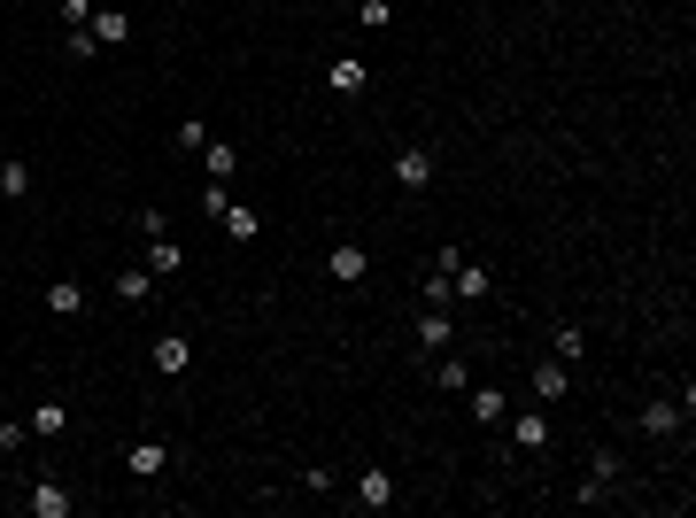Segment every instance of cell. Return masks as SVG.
I'll list each match as a JSON object with an SVG mask.
<instances>
[{"label": "cell", "instance_id": "obj_21", "mask_svg": "<svg viewBox=\"0 0 696 518\" xmlns=\"http://www.w3.org/2000/svg\"><path fill=\"white\" fill-rule=\"evenodd\" d=\"M434 387H449V395H457V387H472V364H464L457 348H441V364H434Z\"/></svg>", "mask_w": 696, "mask_h": 518}, {"label": "cell", "instance_id": "obj_24", "mask_svg": "<svg viewBox=\"0 0 696 518\" xmlns=\"http://www.w3.org/2000/svg\"><path fill=\"white\" fill-rule=\"evenodd\" d=\"M557 356L580 364V356H588V325H557Z\"/></svg>", "mask_w": 696, "mask_h": 518}, {"label": "cell", "instance_id": "obj_1", "mask_svg": "<svg viewBox=\"0 0 696 518\" xmlns=\"http://www.w3.org/2000/svg\"><path fill=\"white\" fill-rule=\"evenodd\" d=\"M611 480H619V457H611V449H596V457H588V472H580V488H573V503H588V511H596V503H611Z\"/></svg>", "mask_w": 696, "mask_h": 518}, {"label": "cell", "instance_id": "obj_9", "mask_svg": "<svg viewBox=\"0 0 696 518\" xmlns=\"http://www.w3.org/2000/svg\"><path fill=\"white\" fill-rule=\"evenodd\" d=\"M565 395H573V364H565V356H550V364L534 372V403H565Z\"/></svg>", "mask_w": 696, "mask_h": 518}, {"label": "cell", "instance_id": "obj_15", "mask_svg": "<svg viewBox=\"0 0 696 518\" xmlns=\"http://www.w3.org/2000/svg\"><path fill=\"white\" fill-rule=\"evenodd\" d=\"M93 39H101V47H124V39H132V16H124V8H93Z\"/></svg>", "mask_w": 696, "mask_h": 518}, {"label": "cell", "instance_id": "obj_14", "mask_svg": "<svg viewBox=\"0 0 696 518\" xmlns=\"http://www.w3.org/2000/svg\"><path fill=\"white\" fill-rule=\"evenodd\" d=\"M31 194V163L24 155H0V202H24Z\"/></svg>", "mask_w": 696, "mask_h": 518}, {"label": "cell", "instance_id": "obj_8", "mask_svg": "<svg viewBox=\"0 0 696 518\" xmlns=\"http://www.w3.org/2000/svg\"><path fill=\"white\" fill-rule=\"evenodd\" d=\"M24 503H31V518H70V511H78L62 480H31V495H24Z\"/></svg>", "mask_w": 696, "mask_h": 518}, {"label": "cell", "instance_id": "obj_3", "mask_svg": "<svg viewBox=\"0 0 696 518\" xmlns=\"http://www.w3.org/2000/svg\"><path fill=\"white\" fill-rule=\"evenodd\" d=\"M418 348H426V356H441V348H457V317L441 310V302H426V310H418Z\"/></svg>", "mask_w": 696, "mask_h": 518}, {"label": "cell", "instance_id": "obj_4", "mask_svg": "<svg viewBox=\"0 0 696 518\" xmlns=\"http://www.w3.org/2000/svg\"><path fill=\"white\" fill-rule=\"evenodd\" d=\"M457 263H464V248H434V271H426V302H457Z\"/></svg>", "mask_w": 696, "mask_h": 518}, {"label": "cell", "instance_id": "obj_11", "mask_svg": "<svg viewBox=\"0 0 696 518\" xmlns=\"http://www.w3.org/2000/svg\"><path fill=\"white\" fill-rule=\"evenodd\" d=\"M356 503H364V511H387V503H395V472H387V464H372V472L356 480Z\"/></svg>", "mask_w": 696, "mask_h": 518}, {"label": "cell", "instance_id": "obj_22", "mask_svg": "<svg viewBox=\"0 0 696 518\" xmlns=\"http://www.w3.org/2000/svg\"><path fill=\"white\" fill-rule=\"evenodd\" d=\"M47 310H62V317H86V287H78V279H55V287H47Z\"/></svg>", "mask_w": 696, "mask_h": 518}, {"label": "cell", "instance_id": "obj_28", "mask_svg": "<svg viewBox=\"0 0 696 518\" xmlns=\"http://www.w3.org/2000/svg\"><path fill=\"white\" fill-rule=\"evenodd\" d=\"M356 16H364V24L379 31V24H387V16H395V0H356Z\"/></svg>", "mask_w": 696, "mask_h": 518}, {"label": "cell", "instance_id": "obj_18", "mask_svg": "<svg viewBox=\"0 0 696 518\" xmlns=\"http://www.w3.org/2000/svg\"><path fill=\"white\" fill-rule=\"evenodd\" d=\"M217 225H225L232 240H256V232H263V217H256L248 202H225V209H217Z\"/></svg>", "mask_w": 696, "mask_h": 518}, {"label": "cell", "instance_id": "obj_19", "mask_svg": "<svg viewBox=\"0 0 696 518\" xmlns=\"http://www.w3.org/2000/svg\"><path fill=\"white\" fill-rule=\"evenodd\" d=\"M325 86H333V93H364L372 70H364V62H325Z\"/></svg>", "mask_w": 696, "mask_h": 518}, {"label": "cell", "instance_id": "obj_26", "mask_svg": "<svg viewBox=\"0 0 696 518\" xmlns=\"http://www.w3.org/2000/svg\"><path fill=\"white\" fill-rule=\"evenodd\" d=\"M209 147V124H178V155H202Z\"/></svg>", "mask_w": 696, "mask_h": 518}, {"label": "cell", "instance_id": "obj_13", "mask_svg": "<svg viewBox=\"0 0 696 518\" xmlns=\"http://www.w3.org/2000/svg\"><path fill=\"white\" fill-rule=\"evenodd\" d=\"M147 356H155V372H186V364H194L186 333H155V348H147Z\"/></svg>", "mask_w": 696, "mask_h": 518}, {"label": "cell", "instance_id": "obj_16", "mask_svg": "<svg viewBox=\"0 0 696 518\" xmlns=\"http://www.w3.org/2000/svg\"><path fill=\"white\" fill-rule=\"evenodd\" d=\"M472 418H480V426H503V418H511V395H503V387H472Z\"/></svg>", "mask_w": 696, "mask_h": 518}, {"label": "cell", "instance_id": "obj_2", "mask_svg": "<svg viewBox=\"0 0 696 518\" xmlns=\"http://www.w3.org/2000/svg\"><path fill=\"white\" fill-rule=\"evenodd\" d=\"M395 186H403V194H426V186H434V147H395Z\"/></svg>", "mask_w": 696, "mask_h": 518}, {"label": "cell", "instance_id": "obj_17", "mask_svg": "<svg viewBox=\"0 0 696 518\" xmlns=\"http://www.w3.org/2000/svg\"><path fill=\"white\" fill-rule=\"evenodd\" d=\"M488 294H495V279H488L472 256H464V263H457V302H488Z\"/></svg>", "mask_w": 696, "mask_h": 518}, {"label": "cell", "instance_id": "obj_23", "mask_svg": "<svg viewBox=\"0 0 696 518\" xmlns=\"http://www.w3.org/2000/svg\"><path fill=\"white\" fill-rule=\"evenodd\" d=\"M155 294V271H116V302H147Z\"/></svg>", "mask_w": 696, "mask_h": 518}, {"label": "cell", "instance_id": "obj_27", "mask_svg": "<svg viewBox=\"0 0 696 518\" xmlns=\"http://www.w3.org/2000/svg\"><path fill=\"white\" fill-rule=\"evenodd\" d=\"M93 55H101V39H93V24H86V31H70V62H93Z\"/></svg>", "mask_w": 696, "mask_h": 518}, {"label": "cell", "instance_id": "obj_12", "mask_svg": "<svg viewBox=\"0 0 696 518\" xmlns=\"http://www.w3.org/2000/svg\"><path fill=\"white\" fill-rule=\"evenodd\" d=\"M202 171L217 178V186H232V178H240V147H232V140H209V147H202Z\"/></svg>", "mask_w": 696, "mask_h": 518}, {"label": "cell", "instance_id": "obj_20", "mask_svg": "<svg viewBox=\"0 0 696 518\" xmlns=\"http://www.w3.org/2000/svg\"><path fill=\"white\" fill-rule=\"evenodd\" d=\"M147 271H155V279H178V271H186V248H171V240H147Z\"/></svg>", "mask_w": 696, "mask_h": 518}, {"label": "cell", "instance_id": "obj_25", "mask_svg": "<svg viewBox=\"0 0 696 518\" xmlns=\"http://www.w3.org/2000/svg\"><path fill=\"white\" fill-rule=\"evenodd\" d=\"M31 433H62V403H55V395H47V403L31 410Z\"/></svg>", "mask_w": 696, "mask_h": 518}, {"label": "cell", "instance_id": "obj_5", "mask_svg": "<svg viewBox=\"0 0 696 518\" xmlns=\"http://www.w3.org/2000/svg\"><path fill=\"white\" fill-rule=\"evenodd\" d=\"M124 472H132V480H163V472H171V441H132V449H124Z\"/></svg>", "mask_w": 696, "mask_h": 518}, {"label": "cell", "instance_id": "obj_10", "mask_svg": "<svg viewBox=\"0 0 696 518\" xmlns=\"http://www.w3.org/2000/svg\"><path fill=\"white\" fill-rule=\"evenodd\" d=\"M681 410H689V403H673V395H650V403H642V433H658V441H666V433H681Z\"/></svg>", "mask_w": 696, "mask_h": 518}, {"label": "cell", "instance_id": "obj_7", "mask_svg": "<svg viewBox=\"0 0 696 518\" xmlns=\"http://www.w3.org/2000/svg\"><path fill=\"white\" fill-rule=\"evenodd\" d=\"M325 271H333V279H341V287H364V279H372V256H364V248H356V240H341V248H333V256H325Z\"/></svg>", "mask_w": 696, "mask_h": 518}, {"label": "cell", "instance_id": "obj_6", "mask_svg": "<svg viewBox=\"0 0 696 518\" xmlns=\"http://www.w3.org/2000/svg\"><path fill=\"white\" fill-rule=\"evenodd\" d=\"M503 426H511V449H526V457H534V449H550V418H542V403L519 410V418H503Z\"/></svg>", "mask_w": 696, "mask_h": 518}]
</instances>
